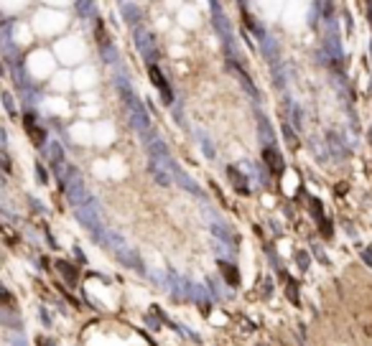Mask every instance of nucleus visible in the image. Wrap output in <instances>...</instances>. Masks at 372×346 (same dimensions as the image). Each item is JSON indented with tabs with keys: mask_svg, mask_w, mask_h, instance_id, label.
Masks as SVG:
<instances>
[{
	"mask_svg": "<svg viewBox=\"0 0 372 346\" xmlns=\"http://www.w3.org/2000/svg\"><path fill=\"white\" fill-rule=\"evenodd\" d=\"M209 229H212V234H214V237H220L222 242H227V245H234V237L229 234V229H227V227H222V224H212Z\"/></svg>",
	"mask_w": 372,
	"mask_h": 346,
	"instance_id": "nucleus-15",
	"label": "nucleus"
},
{
	"mask_svg": "<svg viewBox=\"0 0 372 346\" xmlns=\"http://www.w3.org/2000/svg\"><path fill=\"white\" fill-rule=\"evenodd\" d=\"M148 74H150V82L155 84V89L161 92V97H163V102H166V105H171V102H173V92H171V87H168V82H166V76L161 74V69H158V67L153 64V67H150V69H148Z\"/></svg>",
	"mask_w": 372,
	"mask_h": 346,
	"instance_id": "nucleus-7",
	"label": "nucleus"
},
{
	"mask_svg": "<svg viewBox=\"0 0 372 346\" xmlns=\"http://www.w3.org/2000/svg\"><path fill=\"white\" fill-rule=\"evenodd\" d=\"M263 160H265V166H268L270 173H281V171H283V158H281V153H278L273 145H268V148L263 150Z\"/></svg>",
	"mask_w": 372,
	"mask_h": 346,
	"instance_id": "nucleus-10",
	"label": "nucleus"
},
{
	"mask_svg": "<svg viewBox=\"0 0 372 346\" xmlns=\"http://www.w3.org/2000/svg\"><path fill=\"white\" fill-rule=\"evenodd\" d=\"M0 160H3V171L10 173V158H8V150H5V148H3V153H0Z\"/></svg>",
	"mask_w": 372,
	"mask_h": 346,
	"instance_id": "nucleus-27",
	"label": "nucleus"
},
{
	"mask_svg": "<svg viewBox=\"0 0 372 346\" xmlns=\"http://www.w3.org/2000/svg\"><path fill=\"white\" fill-rule=\"evenodd\" d=\"M227 178H229V184L234 186V191H240V194H250L247 178H245V173H242L237 166H227Z\"/></svg>",
	"mask_w": 372,
	"mask_h": 346,
	"instance_id": "nucleus-9",
	"label": "nucleus"
},
{
	"mask_svg": "<svg viewBox=\"0 0 372 346\" xmlns=\"http://www.w3.org/2000/svg\"><path fill=\"white\" fill-rule=\"evenodd\" d=\"M76 8H79L82 18H92V15H94V3H92V0H79Z\"/></svg>",
	"mask_w": 372,
	"mask_h": 346,
	"instance_id": "nucleus-21",
	"label": "nucleus"
},
{
	"mask_svg": "<svg viewBox=\"0 0 372 346\" xmlns=\"http://www.w3.org/2000/svg\"><path fill=\"white\" fill-rule=\"evenodd\" d=\"M229 64H232V71H234V74L240 76V82H242V87L247 89V94L258 99V89H255V84H252V79H250V76H247L245 71H242V69H240V67H237V62H234V59H229Z\"/></svg>",
	"mask_w": 372,
	"mask_h": 346,
	"instance_id": "nucleus-13",
	"label": "nucleus"
},
{
	"mask_svg": "<svg viewBox=\"0 0 372 346\" xmlns=\"http://www.w3.org/2000/svg\"><path fill=\"white\" fill-rule=\"evenodd\" d=\"M326 150H329L331 158H337V160H344V158L349 155L347 140H344V135H342L339 130H329V133H326Z\"/></svg>",
	"mask_w": 372,
	"mask_h": 346,
	"instance_id": "nucleus-4",
	"label": "nucleus"
},
{
	"mask_svg": "<svg viewBox=\"0 0 372 346\" xmlns=\"http://www.w3.org/2000/svg\"><path fill=\"white\" fill-rule=\"evenodd\" d=\"M296 262H298V268H301V270H306L311 260H308V255H306V252H296Z\"/></svg>",
	"mask_w": 372,
	"mask_h": 346,
	"instance_id": "nucleus-24",
	"label": "nucleus"
},
{
	"mask_svg": "<svg viewBox=\"0 0 372 346\" xmlns=\"http://www.w3.org/2000/svg\"><path fill=\"white\" fill-rule=\"evenodd\" d=\"M194 298L202 303V313H207V311H209V293H207L202 285H194Z\"/></svg>",
	"mask_w": 372,
	"mask_h": 346,
	"instance_id": "nucleus-16",
	"label": "nucleus"
},
{
	"mask_svg": "<svg viewBox=\"0 0 372 346\" xmlns=\"http://www.w3.org/2000/svg\"><path fill=\"white\" fill-rule=\"evenodd\" d=\"M94 36H97V44H100L102 59H107L110 64H115L118 54H115V46H112V41H110V36H107V31H105V26H102V23H97V31H94Z\"/></svg>",
	"mask_w": 372,
	"mask_h": 346,
	"instance_id": "nucleus-6",
	"label": "nucleus"
},
{
	"mask_svg": "<svg viewBox=\"0 0 372 346\" xmlns=\"http://www.w3.org/2000/svg\"><path fill=\"white\" fill-rule=\"evenodd\" d=\"M260 38H263V44H260L263 56H265L268 62H273V67H278V46H276V44H273V38H268L265 33H260Z\"/></svg>",
	"mask_w": 372,
	"mask_h": 346,
	"instance_id": "nucleus-12",
	"label": "nucleus"
},
{
	"mask_svg": "<svg viewBox=\"0 0 372 346\" xmlns=\"http://www.w3.org/2000/svg\"><path fill=\"white\" fill-rule=\"evenodd\" d=\"M38 344L41 346H54V341H49V339H38Z\"/></svg>",
	"mask_w": 372,
	"mask_h": 346,
	"instance_id": "nucleus-35",
	"label": "nucleus"
},
{
	"mask_svg": "<svg viewBox=\"0 0 372 346\" xmlns=\"http://www.w3.org/2000/svg\"><path fill=\"white\" fill-rule=\"evenodd\" d=\"M120 8H123V18H125V21H128L130 26L141 23V10H138V8H135L133 3H123Z\"/></svg>",
	"mask_w": 372,
	"mask_h": 346,
	"instance_id": "nucleus-14",
	"label": "nucleus"
},
{
	"mask_svg": "<svg viewBox=\"0 0 372 346\" xmlns=\"http://www.w3.org/2000/svg\"><path fill=\"white\" fill-rule=\"evenodd\" d=\"M362 260H365L367 265H372V250H365V252H362Z\"/></svg>",
	"mask_w": 372,
	"mask_h": 346,
	"instance_id": "nucleus-33",
	"label": "nucleus"
},
{
	"mask_svg": "<svg viewBox=\"0 0 372 346\" xmlns=\"http://www.w3.org/2000/svg\"><path fill=\"white\" fill-rule=\"evenodd\" d=\"M38 318H44V323H46V326H49V323H51V318H49V313H46V311H44V308H41V311H38Z\"/></svg>",
	"mask_w": 372,
	"mask_h": 346,
	"instance_id": "nucleus-32",
	"label": "nucleus"
},
{
	"mask_svg": "<svg viewBox=\"0 0 372 346\" xmlns=\"http://www.w3.org/2000/svg\"><path fill=\"white\" fill-rule=\"evenodd\" d=\"M3 107H5V112H8V115H15V105H13L10 92H3Z\"/></svg>",
	"mask_w": 372,
	"mask_h": 346,
	"instance_id": "nucleus-22",
	"label": "nucleus"
},
{
	"mask_svg": "<svg viewBox=\"0 0 372 346\" xmlns=\"http://www.w3.org/2000/svg\"><path fill=\"white\" fill-rule=\"evenodd\" d=\"M8 344L10 346H28V341H26L23 336H18V334H10V336H8Z\"/></svg>",
	"mask_w": 372,
	"mask_h": 346,
	"instance_id": "nucleus-23",
	"label": "nucleus"
},
{
	"mask_svg": "<svg viewBox=\"0 0 372 346\" xmlns=\"http://www.w3.org/2000/svg\"><path fill=\"white\" fill-rule=\"evenodd\" d=\"M115 257H118V260H120L125 268L143 273V262H141V257H138V252H135V250H130V247H123V250H118V252H115Z\"/></svg>",
	"mask_w": 372,
	"mask_h": 346,
	"instance_id": "nucleus-8",
	"label": "nucleus"
},
{
	"mask_svg": "<svg viewBox=\"0 0 372 346\" xmlns=\"http://www.w3.org/2000/svg\"><path fill=\"white\" fill-rule=\"evenodd\" d=\"M118 92H120V97H123V105H125V112H128L130 125H133L141 135L150 133L153 125H150L148 112H146V107L141 105V99L135 97V92L130 89V84H128L125 79H118Z\"/></svg>",
	"mask_w": 372,
	"mask_h": 346,
	"instance_id": "nucleus-1",
	"label": "nucleus"
},
{
	"mask_svg": "<svg viewBox=\"0 0 372 346\" xmlns=\"http://www.w3.org/2000/svg\"><path fill=\"white\" fill-rule=\"evenodd\" d=\"M286 282H288V295H291V300H293V303H298V293H296L293 280H291V277H286Z\"/></svg>",
	"mask_w": 372,
	"mask_h": 346,
	"instance_id": "nucleus-26",
	"label": "nucleus"
},
{
	"mask_svg": "<svg viewBox=\"0 0 372 346\" xmlns=\"http://www.w3.org/2000/svg\"><path fill=\"white\" fill-rule=\"evenodd\" d=\"M36 178H38V181H41V184H46V181H49V173H46V168H44V166H41V163H38V166H36Z\"/></svg>",
	"mask_w": 372,
	"mask_h": 346,
	"instance_id": "nucleus-25",
	"label": "nucleus"
},
{
	"mask_svg": "<svg viewBox=\"0 0 372 346\" xmlns=\"http://www.w3.org/2000/svg\"><path fill=\"white\" fill-rule=\"evenodd\" d=\"M263 293H265V295H270V293H273V280H270V277L263 282Z\"/></svg>",
	"mask_w": 372,
	"mask_h": 346,
	"instance_id": "nucleus-31",
	"label": "nucleus"
},
{
	"mask_svg": "<svg viewBox=\"0 0 372 346\" xmlns=\"http://www.w3.org/2000/svg\"><path fill=\"white\" fill-rule=\"evenodd\" d=\"M291 125H293V130L303 128V112H301L298 105H291Z\"/></svg>",
	"mask_w": 372,
	"mask_h": 346,
	"instance_id": "nucleus-19",
	"label": "nucleus"
},
{
	"mask_svg": "<svg viewBox=\"0 0 372 346\" xmlns=\"http://www.w3.org/2000/svg\"><path fill=\"white\" fill-rule=\"evenodd\" d=\"M324 54H326V64L334 71H342V44H339V31L337 23L329 18L326 21V36H324Z\"/></svg>",
	"mask_w": 372,
	"mask_h": 346,
	"instance_id": "nucleus-2",
	"label": "nucleus"
},
{
	"mask_svg": "<svg viewBox=\"0 0 372 346\" xmlns=\"http://www.w3.org/2000/svg\"><path fill=\"white\" fill-rule=\"evenodd\" d=\"M367 18H370V23H372V0H367Z\"/></svg>",
	"mask_w": 372,
	"mask_h": 346,
	"instance_id": "nucleus-34",
	"label": "nucleus"
},
{
	"mask_svg": "<svg viewBox=\"0 0 372 346\" xmlns=\"http://www.w3.org/2000/svg\"><path fill=\"white\" fill-rule=\"evenodd\" d=\"M26 123H28L26 128H28V133H31V138H33V143H36V145L41 148V143H44V130H38V128L33 125V117H31V115L26 117Z\"/></svg>",
	"mask_w": 372,
	"mask_h": 346,
	"instance_id": "nucleus-17",
	"label": "nucleus"
},
{
	"mask_svg": "<svg viewBox=\"0 0 372 346\" xmlns=\"http://www.w3.org/2000/svg\"><path fill=\"white\" fill-rule=\"evenodd\" d=\"M135 46H138L141 56L148 62L150 67L158 62V46H155V38H153V33H150L148 28L135 26Z\"/></svg>",
	"mask_w": 372,
	"mask_h": 346,
	"instance_id": "nucleus-3",
	"label": "nucleus"
},
{
	"mask_svg": "<svg viewBox=\"0 0 372 346\" xmlns=\"http://www.w3.org/2000/svg\"><path fill=\"white\" fill-rule=\"evenodd\" d=\"M148 173L153 176V181H155L158 186H171V184L176 181V178H173V173H171V168H168V166H163L161 160H153V158H150Z\"/></svg>",
	"mask_w": 372,
	"mask_h": 346,
	"instance_id": "nucleus-5",
	"label": "nucleus"
},
{
	"mask_svg": "<svg viewBox=\"0 0 372 346\" xmlns=\"http://www.w3.org/2000/svg\"><path fill=\"white\" fill-rule=\"evenodd\" d=\"M56 268H59V273H62V275L67 277V282H72V285H74V282H76V270H74V265H69V262H59Z\"/></svg>",
	"mask_w": 372,
	"mask_h": 346,
	"instance_id": "nucleus-18",
	"label": "nucleus"
},
{
	"mask_svg": "<svg viewBox=\"0 0 372 346\" xmlns=\"http://www.w3.org/2000/svg\"><path fill=\"white\" fill-rule=\"evenodd\" d=\"M314 255H316V257H319V260H321V262H324V265H326V262H329V260H326V255H324V252H321V247H319V245H314Z\"/></svg>",
	"mask_w": 372,
	"mask_h": 346,
	"instance_id": "nucleus-30",
	"label": "nucleus"
},
{
	"mask_svg": "<svg viewBox=\"0 0 372 346\" xmlns=\"http://www.w3.org/2000/svg\"><path fill=\"white\" fill-rule=\"evenodd\" d=\"M321 10H324L326 18H331V10H334V8H331V0H324V3H321Z\"/></svg>",
	"mask_w": 372,
	"mask_h": 346,
	"instance_id": "nucleus-29",
	"label": "nucleus"
},
{
	"mask_svg": "<svg viewBox=\"0 0 372 346\" xmlns=\"http://www.w3.org/2000/svg\"><path fill=\"white\" fill-rule=\"evenodd\" d=\"M202 150L207 153V158H214V150H212V145H209V140L202 138Z\"/></svg>",
	"mask_w": 372,
	"mask_h": 346,
	"instance_id": "nucleus-28",
	"label": "nucleus"
},
{
	"mask_svg": "<svg viewBox=\"0 0 372 346\" xmlns=\"http://www.w3.org/2000/svg\"><path fill=\"white\" fill-rule=\"evenodd\" d=\"M222 275L227 277V282H229L232 288H234V285L240 282V277H237V270H234L232 265H227V262H222Z\"/></svg>",
	"mask_w": 372,
	"mask_h": 346,
	"instance_id": "nucleus-20",
	"label": "nucleus"
},
{
	"mask_svg": "<svg viewBox=\"0 0 372 346\" xmlns=\"http://www.w3.org/2000/svg\"><path fill=\"white\" fill-rule=\"evenodd\" d=\"M46 160L51 163V166H64V148H62V143H46Z\"/></svg>",
	"mask_w": 372,
	"mask_h": 346,
	"instance_id": "nucleus-11",
	"label": "nucleus"
}]
</instances>
